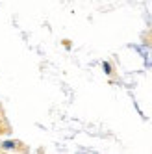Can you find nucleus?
<instances>
[{"label":"nucleus","instance_id":"f03ea898","mask_svg":"<svg viewBox=\"0 0 152 154\" xmlns=\"http://www.w3.org/2000/svg\"><path fill=\"white\" fill-rule=\"evenodd\" d=\"M102 67H104V72L106 74H111V65L108 63V61H102Z\"/></svg>","mask_w":152,"mask_h":154},{"label":"nucleus","instance_id":"f257e3e1","mask_svg":"<svg viewBox=\"0 0 152 154\" xmlns=\"http://www.w3.org/2000/svg\"><path fill=\"white\" fill-rule=\"evenodd\" d=\"M2 147H4L6 150H8V149L11 150V149H15V143H13V141H4V143H2Z\"/></svg>","mask_w":152,"mask_h":154}]
</instances>
